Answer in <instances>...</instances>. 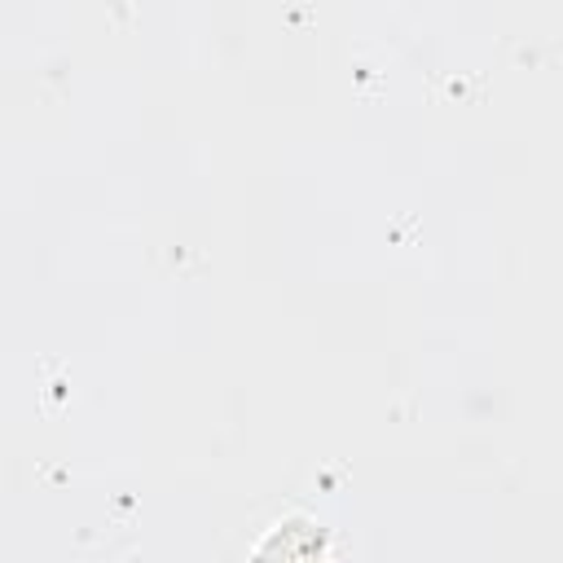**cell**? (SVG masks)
Listing matches in <instances>:
<instances>
[{
    "instance_id": "1",
    "label": "cell",
    "mask_w": 563,
    "mask_h": 563,
    "mask_svg": "<svg viewBox=\"0 0 563 563\" xmlns=\"http://www.w3.org/2000/svg\"><path fill=\"white\" fill-rule=\"evenodd\" d=\"M255 563H325V537L308 519H286L255 545Z\"/></svg>"
}]
</instances>
